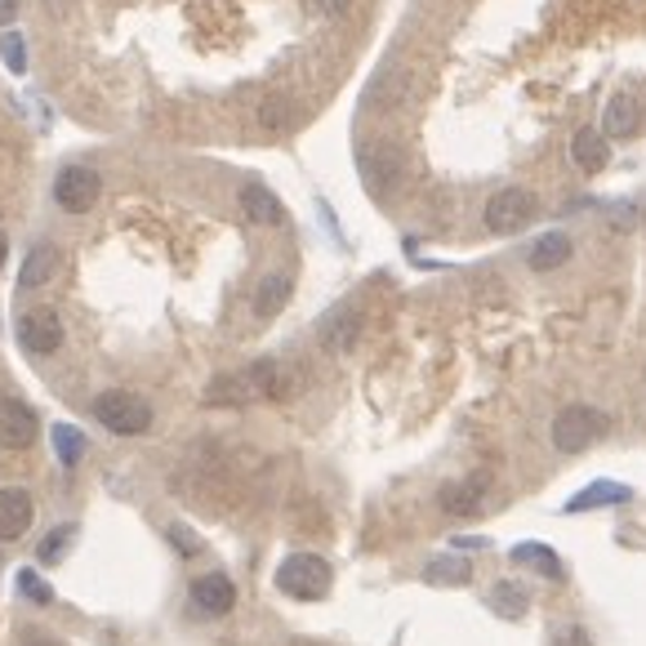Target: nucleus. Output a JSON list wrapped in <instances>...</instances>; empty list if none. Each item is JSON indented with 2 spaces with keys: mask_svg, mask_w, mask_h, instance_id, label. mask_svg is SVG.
I'll list each match as a JSON object with an SVG mask.
<instances>
[{
  "mask_svg": "<svg viewBox=\"0 0 646 646\" xmlns=\"http://www.w3.org/2000/svg\"><path fill=\"white\" fill-rule=\"evenodd\" d=\"M290 393V375L276 361H254L237 375H219L206 388L210 406H246V401H276Z\"/></svg>",
  "mask_w": 646,
  "mask_h": 646,
  "instance_id": "1",
  "label": "nucleus"
},
{
  "mask_svg": "<svg viewBox=\"0 0 646 646\" xmlns=\"http://www.w3.org/2000/svg\"><path fill=\"white\" fill-rule=\"evenodd\" d=\"M335 584V571L326 558H316V552H290V558L276 567V588L295 602H316V597H326Z\"/></svg>",
  "mask_w": 646,
  "mask_h": 646,
  "instance_id": "2",
  "label": "nucleus"
},
{
  "mask_svg": "<svg viewBox=\"0 0 646 646\" xmlns=\"http://www.w3.org/2000/svg\"><path fill=\"white\" fill-rule=\"evenodd\" d=\"M95 420H99L108 433H116V437H138V433L152 428V406L138 397V393L112 388V393H103V397L95 401Z\"/></svg>",
  "mask_w": 646,
  "mask_h": 646,
  "instance_id": "3",
  "label": "nucleus"
},
{
  "mask_svg": "<svg viewBox=\"0 0 646 646\" xmlns=\"http://www.w3.org/2000/svg\"><path fill=\"white\" fill-rule=\"evenodd\" d=\"M602 428H607L602 410L567 406V410H558V420H552V446H558L562 455H580V450H588L597 437H602Z\"/></svg>",
  "mask_w": 646,
  "mask_h": 646,
  "instance_id": "4",
  "label": "nucleus"
},
{
  "mask_svg": "<svg viewBox=\"0 0 646 646\" xmlns=\"http://www.w3.org/2000/svg\"><path fill=\"white\" fill-rule=\"evenodd\" d=\"M99 192H103V178L89 170V165H67V170H59V178H54V201H59L67 214L95 210Z\"/></svg>",
  "mask_w": 646,
  "mask_h": 646,
  "instance_id": "5",
  "label": "nucleus"
},
{
  "mask_svg": "<svg viewBox=\"0 0 646 646\" xmlns=\"http://www.w3.org/2000/svg\"><path fill=\"white\" fill-rule=\"evenodd\" d=\"M18 344L36 357H50L63 348V321L54 308H32L18 316Z\"/></svg>",
  "mask_w": 646,
  "mask_h": 646,
  "instance_id": "6",
  "label": "nucleus"
},
{
  "mask_svg": "<svg viewBox=\"0 0 646 646\" xmlns=\"http://www.w3.org/2000/svg\"><path fill=\"white\" fill-rule=\"evenodd\" d=\"M535 214V197L526 188H504L486 201V227L490 233H522Z\"/></svg>",
  "mask_w": 646,
  "mask_h": 646,
  "instance_id": "7",
  "label": "nucleus"
},
{
  "mask_svg": "<svg viewBox=\"0 0 646 646\" xmlns=\"http://www.w3.org/2000/svg\"><path fill=\"white\" fill-rule=\"evenodd\" d=\"M40 437V424L32 406H23L18 397H0V450H27Z\"/></svg>",
  "mask_w": 646,
  "mask_h": 646,
  "instance_id": "8",
  "label": "nucleus"
},
{
  "mask_svg": "<svg viewBox=\"0 0 646 646\" xmlns=\"http://www.w3.org/2000/svg\"><path fill=\"white\" fill-rule=\"evenodd\" d=\"M486 490H490V473H473V477H464V482L442 486L437 504H442V509H446L450 518H473V513H482Z\"/></svg>",
  "mask_w": 646,
  "mask_h": 646,
  "instance_id": "9",
  "label": "nucleus"
},
{
  "mask_svg": "<svg viewBox=\"0 0 646 646\" xmlns=\"http://www.w3.org/2000/svg\"><path fill=\"white\" fill-rule=\"evenodd\" d=\"M192 602H197L201 616H227L237 607V584L223 571H210V575L192 580Z\"/></svg>",
  "mask_w": 646,
  "mask_h": 646,
  "instance_id": "10",
  "label": "nucleus"
},
{
  "mask_svg": "<svg viewBox=\"0 0 646 646\" xmlns=\"http://www.w3.org/2000/svg\"><path fill=\"white\" fill-rule=\"evenodd\" d=\"M32 531V495L18 486H0V544L23 539Z\"/></svg>",
  "mask_w": 646,
  "mask_h": 646,
  "instance_id": "11",
  "label": "nucleus"
},
{
  "mask_svg": "<svg viewBox=\"0 0 646 646\" xmlns=\"http://www.w3.org/2000/svg\"><path fill=\"white\" fill-rule=\"evenodd\" d=\"M633 499V490L624 486V482H593V486H584L580 495H571L567 499V509L562 513H593V509H620V504H629Z\"/></svg>",
  "mask_w": 646,
  "mask_h": 646,
  "instance_id": "12",
  "label": "nucleus"
},
{
  "mask_svg": "<svg viewBox=\"0 0 646 646\" xmlns=\"http://www.w3.org/2000/svg\"><path fill=\"white\" fill-rule=\"evenodd\" d=\"M571 157H575V165H580L584 174H602L607 161H611L607 134H602V129H593V125H584V129L571 138Z\"/></svg>",
  "mask_w": 646,
  "mask_h": 646,
  "instance_id": "13",
  "label": "nucleus"
},
{
  "mask_svg": "<svg viewBox=\"0 0 646 646\" xmlns=\"http://www.w3.org/2000/svg\"><path fill=\"white\" fill-rule=\"evenodd\" d=\"M361 335V312L357 308H339L331 312L326 321H321V344H326L331 352H348Z\"/></svg>",
  "mask_w": 646,
  "mask_h": 646,
  "instance_id": "14",
  "label": "nucleus"
},
{
  "mask_svg": "<svg viewBox=\"0 0 646 646\" xmlns=\"http://www.w3.org/2000/svg\"><path fill=\"white\" fill-rule=\"evenodd\" d=\"M241 210L250 223H263V227H282L286 223V206L276 201L268 188H259V183H246L241 188Z\"/></svg>",
  "mask_w": 646,
  "mask_h": 646,
  "instance_id": "15",
  "label": "nucleus"
},
{
  "mask_svg": "<svg viewBox=\"0 0 646 646\" xmlns=\"http://www.w3.org/2000/svg\"><path fill=\"white\" fill-rule=\"evenodd\" d=\"M59 272V246H32V254L23 259V272H18V286L23 290H36V286H45L50 276Z\"/></svg>",
  "mask_w": 646,
  "mask_h": 646,
  "instance_id": "16",
  "label": "nucleus"
},
{
  "mask_svg": "<svg viewBox=\"0 0 646 646\" xmlns=\"http://www.w3.org/2000/svg\"><path fill=\"white\" fill-rule=\"evenodd\" d=\"M286 299H290V276H286V272H272V276H263V282H259V290H254V316H259V321L276 316V312L286 308Z\"/></svg>",
  "mask_w": 646,
  "mask_h": 646,
  "instance_id": "17",
  "label": "nucleus"
},
{
  "mask_svg": "<svg viewBox=\"0 0 646 646\" xmlns=\"http://www.w3.org/2000/svg\"><path fill=\"white\" fill-rule=\"evenodd\" d=\"M571 237L567 233H544L535 246H531V268L535 272H552V268H562L571 259Z\"/></svg>",
  "mask_w": 646,
  "mask_h": 646,
  "instance_id": "18",
  "label": "nucleus"
},
{
  "mask_svg": "<svg viewBox=\"0 0 646 646\" xmlns=\"http://www.w3.org/2000/svg\"><path fill=\"white\" fill-rule=\"evenodd\" d=\"M637 99H629V95H616L611 103H607V116H602V134L607 138H633L637 134Z\"/></svg>",
  "mask_w": 646,
  "mask_h": 646,
  "instance_id": "19",
  "label": "nucleus"
},
{
  "mask_svg": "<svg viewBox=\"0 0 646 646\" xmlns=\"http://www.w3.org/2000/svg\"><path fill=\"white\" fill-rule=\"evenodd\" d=\"M490 611L495 616H504V620H522L526 616V588L518 584V580H499L495 588H490Z\"/></svg>",
  "mask_w": 646,
  "mask_h": 646,
  "instance_id": "20",
  "label": "nucleus"
},
{
  "mask_svg": "<svg viewBox=\"0 0 646 646\" xmlns=\"http://www.w3.org/2000/svg\"><path fill=\"white\" fill-rule=\"evenodd\" d=\"M513 562H531L544 580H567L562 558H558V552H552L548 544H518V548H513Z\"/></svg>",
  "mask_w": 646,
  "mask_h": 646,
  "instance_id": "21",
  "label": "nucleus"
},
{
  "mask_svg": "<svg viewBox=\"0 0 646 646\" xmlns=\"http://www.w3.org/2000/svg\"><path fill=\"white\" fill-rule=\"evenodd\" d=\"M424 580L428 584H469L473 580V567L464 562V558H433L428 567H424Z\"/></svg>",
  "mask_w": 646,
  "mask_h": 646,
  "instance_id": "22",
  "label": "nucleus"
},
{
  "mask_svg": "<svg viewBox=\"0 0 646 646\" xmlns=\"http://www.w3.org/2000/svg\"><path fill=\"white\" fill-rule=\"evenodd\" d=\"M50 442H54V450H59V459L72 469V464H80V455H85V437L72 428V424H54L50 428Z\"/></svg>",
  "mask_w": 646,
  "mask_h": 646,
  "instance_id": "23",
  "label": "nucleus"
},
{
  "mask_svg": "<svg viewBox=\"0 0 646 646\" xmlns=\"http://www.w3.org/2000/svg\"><path fill=\"white\" fill-rule=\"evenodd\" d=\"M0 59H5V67H10L14 76L27 72V50H23V36H18V32H10L5 40H0Z\"/></svg>",
  "mask_w": 646,
  "mask_h": 646,
  "instance_id": "24",
  "label": "nucleus"
},
{
  "mask_svg": "<svg viewBox=\"0 0 646 646\" xmlns=\"http://www.w3.org/2000/svg\"><path fill=\"white\" fill-rule=\"evenodd\" d=\"M18 588L32 597V602H40V607H45V602H54V588L45 584L36 571H23V575H18Z\"/></svg>",
  "mask_w": 646,
  "mask_h": 646,
  "instance_id": "25",
  "label": "nucleus"
},
{
  "mask_svg": "<svg viewBox=\"0 0 646 646\" xmlns=\"http://www.w3.org/2000/svg\"><path fill=\"white\" fill-rule=\"evenodd\" d=\"M72 535H76V526H59V531H54L50 539H45V544H40V562H54V558H59V552H63V548L72 544Z\"/></svg>",
  "mask_w": 646,
  "mask_h": 646,
  "instance_id": "26",
  "label": "nucleus"
},
{
  "mask_svg": "<svg viewBox=\"0 0 646 646\" xmlns=\"http://www.w3.org/2000/svg\"><path fill=\"white\" fill-rule=\"evenodd\" d=\"M259 121H263V129H286L290 125V108L286 103H263V112H259Z\"/></svg>",
  "mask_w": 646,
  "mask_h": 646,
  "instance_id": "27",
  "label": "nucleus"
},
{
  "mask_svg": "<svg viewBox=\"0 0 646 646\" xmlns=\"http://www.w3.org/2000/svg\"><path fill=\"white\" fill-rule=\"evenodd\" d=\"M170 539L178 544V552H197V548H201V539L188 535V526H170Z\"/></svg>",
  "mask_w": 646,
  "mask_h": 646,
  "instance_id": "28",
  "label": "nucleus"
},
{
  "mask_svg": "<svg viewBox=\"0 0 646 646\" xmlns=\"http://www.w3.org/2000/svg\"><path fill=\"white\" fill-rule=\"evenodd\" d=\"M321 5H326L331 14H344V10H348V0H321Z\"/></svg>",
  "mask_w": 646,
  "mask_h": 646,
  "instance_id": "29",
  "label": "nucleus"
},
{
  "mask_svg": "<svg viewBox=\"0 0 646 646\" xmlns=\"http://www.w3.org/2000/svg\"><path fill=\"white\" fill-rule=\"evenodd\" d=\"M5 254H10V246H5V237H0V268H5Z\"/></svg>",
  "mask_w": 646,
  "mask_h": 646,
  "instance_id": "30",
  "label": "nucleus"
},
{
  "mask_svg": "<svg viewBox=\"0 0 646 646\" xmlns=\"http://www.w3.org/2000/svg\"><path fill=\"white\" fill-rule=\"evenodd\" d=\"M27 646H59V642H45V637H40V642H27Z\"/></svg>",
  "mask_w": 646,
  "mask_h": 646,
  "instance_id": "31",
  "label": "nucleus"
}]
</instances>
